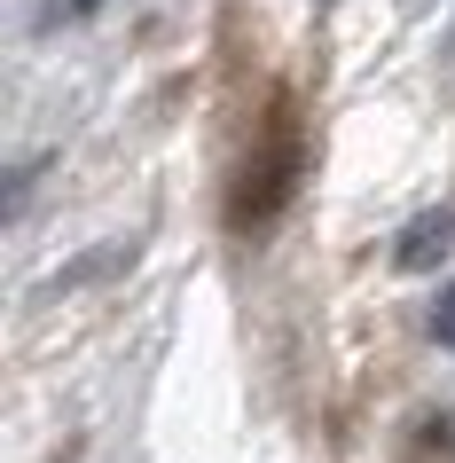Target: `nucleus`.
<instances>
[{"instance_id": "2", "label": "nucleus", "mask_w": 455, "mask_h": 463, "mask_svg": "<svg viewBox=\"0 0 455 463\" xmlns=\"http://www.w3.org/2000/svg\"><path fill=\"white\" fill-rule=\"evenodd\" d=\"M431 330H440V345H455V291H440V315H431Z\"/></svg>"}, {"instance_id": "3", "label": "nucleus", "mask_w": 455, "mask_h": 463, "mask_svg": "<svg viewBox=\"0 0 455 463\" xmlns=\"http://www.w3.org/2000/svg\"><path fill=\"white\" fill-rule=\"evenodd\" d=\"M87 8H95V0H55V8H48V24H71V16H87Z\"/></svg>"}, {"instance_id": "1", "label": "nucleus", "mask_w": 455, "mask_h": 463, "mask_svg": "<svg viewBox=\"0 0 455 463\" xmlns=\"http://www.w3.org/2000/svg\"><path fill=\"white\" fill-rule=\"evenodd\" d=\"M448 236H455V213H424V220H408L401 244H393V268H401V275H424L431 260L448 251Z\"/></svg>"}]
</instances>
